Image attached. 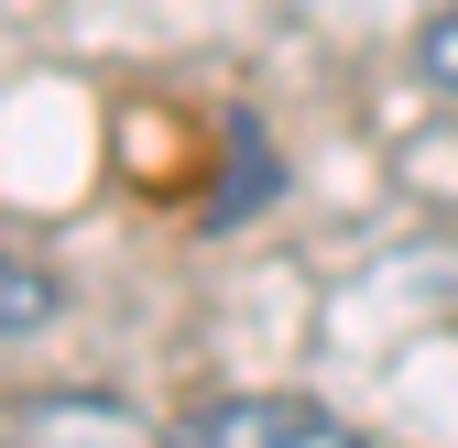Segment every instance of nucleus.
<instances>
[{"label":"nucleus","instance_id":"nucleus-5","mask_svg":"<svg viewBox=\"0 0 458 448\" xmlns=\"http://www.w3.org/2000/svg\"><path fill=\"white\" fill-rule=\"evenodd\" d=\"M415 66H426V88H447V99H458V0L415 33Z\"/></svg>","mask_w":458,"mask_h":448},{"label":"nucleus","instance_id":"nucleus-1","mask_svg":"<svg viewBox=\"0 0 458 448\" xmlns=\"http://www.w3.org/2000/svg\"><path fill=\"white\" fill-rule=\"evenodd\" d=\"M153 448H371V437L317 394H218V405H186Z\"/></svg>","mask_w":458,"mask_h":448},{"label":"nucleus","instance_id":"nucleus-4","mask_svg":"<svg viewBox=\"0 0 458 448\" xmlns=\"http://www.w3.org/2000/svg\"><path fill=\"white\" fill-rule=\"evenodd\" d=\"M44 317H55V273H44V263H12V252H0V340H33Z\"/></svg>","mask_w":458,"mask_h":448},{"label":"nucleus","instance_id":"nucleus-2","mask_svg":"<svg viewBox=\"0 0 458 448\" xmlns=\"http://www.w3.org/2000/svg\"><path fill=\"white\" fill-rule=\"evenodd\" d=\"M12 448H153L109 394H44L12 416Z\"/></svg>","mask_w":458,"mask_h":448},{"label":"nucleus","instance_id":"nucleus-3","mask_svg":"<svg viewBox=\"0 0 458 448\" xmlns=\"http://www.w3.org/2000/svg\"><path fill=\"white\" fill-rule=\"evenodd\" d=\"M218 142H229V186H208V219L229 230V219H251V197L273 186V153H262V121H251V109H229Z\"/></svg>","mask_w":458,"mask_h":448}]
</instances>
